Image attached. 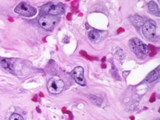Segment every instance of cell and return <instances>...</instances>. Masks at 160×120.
I'll return each mask as SVG.
<instances>
[{
	"label": "cell",
	"mask_w": 160,
	"mask_h": 120,
	"mask_svg": "<svg viewBox=\"0 0 160 120\" xmlns=\"http://www.w3.org/2000/svg\"><path fill=\"white\" fill-rule=\"evenodd\" d=\"M131 22L136 27H140L144 25V20L141 16L138 15H134L129 17Z\"/></svg>",
	"instance_id": "10"
},
{
	"label": "cell",
	"mask_w": 160,
	"mask_h": 120,
	"mask_svg": "<svg viewBox=\"0 0 160 120\" xmlns=\"http://www.w3.org/2000/svg\"><path fill=\"white\" fill-rule=\"evenodd\" d=\"M64 88V82L58 78H51L47 82V89L50 94H57L61 93Z\"/></svg>",
	"instance_id": "5"
},
{
	"label": "cell",
	"mask_w": 160,
	"mask_h": 120,
	"mask_svg": "<svg viewBox=\"0 0 160 120\" xmlns=\"http://www.w3.org/2000/svg\"><path fill=\"white\" fill-rule=\"evenodd\" d=\"M81 55H82L83 56H84V57L87 58L89 60H91V61H92V60H94V59H97V58H92V57H89V56L88 55L86 54V53L84 51H81Z\"/></svg>",
	"instance_id": "14"
},
{
	"label": "cell",
	"mask_w": 160,
	"mask_h": 120,
	"mask_svg": "<svg viewBox=\"0 0 160 120\" xmlns=\"http://www.w3.org/2000/svg\"><path fill=\"white\" fill-rule=\"evenodd\" d=\"M123 32L124 31V30H123V29H122V28H120V29H119V30H117V32H118V33H120V32Z\"/></svg>",
	"instance_id": "17"
},
{
	"label": "cell",
	"mask_w": 160,
	"mask_h": 120,
	"mask_svg": "<svg viewBox=\"0 0 160 120\" xmlns=\"http://www.w3.org/2000/svg\"><path fill=\"white\" fill-rule=\"evenodd\" d=\"M105 60H106V58H103L102 59V62H104V61H105Z\"/></svg>",
	"instance_id": "19"
},
{
	"label": "cell",
	"mask_w": 160,
	"mask_h": 120,
	"mask_svg": "<svg viewBox=\"0 0 160 120\" xmlns=\"http://www.w3.org/2000/svg\"><path fill=\"white\" fill-rule=\"evenodd\" d=\"M0 65L2 66L3 69L5 70H8L9 72H13L14 69L13 66V62L10 59H8V58H1L0 59Z\"/></svg>",
	"instance_id": "8"
},
{
	"label": "cell",
	"mask_w": 160,
	"mask_h": 120,
	"mask_svg": "<svg viewBox=\"0 0 160 120\" xmlns=\"http://www.w3.org/2000/svg\"><path fill=\"white\" fill-rule=\"evenodd\" d=\"M10 120H24L23 117L18 114H13L10 117Z\"/></svg>",
	"instance_id": "13"
},
{
	"label": "cell",
	"mask_w": 160,
	"mask_h": 120,
	"mask_svg": "<svg viewBox=\"0 0 160 120\" xmlns=\"http://www.w3.org/2000/svg\"><path fill=\"white\" fill-rule=\"evenodd\" d=\"M155 94H153V95H152V97H151V98L150 99V102H154V101H155Z\"/></svg>",
	"instance_id": "15"
},
{
	"label": "cell",
	"mask_w": 160,
	"mask_h": 120,
	"mask_svg": "<svg viewBox=\"0 0 160 120\" xmlns=\"http://www.w3.org/2000/svg\"><path fill=\"white\" fill-rule=\"evenodd\" d=\"M37 110H38V112H41V110H39V108H37Z\"/></svg>",
	"instance_id": "20"
},
{
	"label": "cell",
	"mask_w": 160,
	"mask_h": 120,
	"mask_svg": "<svg viewBox=\"0 0 160 120\" xmlns=\"http://www.w3.org/2000/svg\"><path fill=\"white\" fill-rule=\"evenodd\" d=\"M157 23L153 20H148L142 25V33L149 41H155L157 38Z\"/></svg>",
	"instance_id": "2"
},
{
	"label": "cell",
	"mask_w": 160,
	"mask_h": 120,
	"mask_svg": "<svg viewBox=\"0 0 160 120\" xmlns=\"http://www.w3.org/2000/svg\"><path fill=\"white\" fill-rule=\"evenodd\" d=\"M129 46L131 50L137 55L138 58H142V56L148 52V46L139 40L138 38H134L129 41Z\"/></svg>",
	"instance_id": "1"
},
{
	"label": "cell",
	"mask_w": 160,
	"mask_h": 120,
	"mask_svg": "<svg viewBox=\"0 0 160 120\" xmlns=\"http://www.w3.org/2000/svg\"><path fill=\"white\" fill-rule=\"evenodd\" d=\"M42 10L44 13L50 16L60 15L64 12V5L61 2H49L44 5L42 7Z\"/></svg>",
	"instance_id": "3"
},
{
	"label": "cell",
	"mask_w": 160,
	"mask_h": 120,
	"mask_svg": "<svg viewBox=\"0 0 160 120\" xmlns=\"http://www.w3.org/2000/svg\"><path fill=\"white\" fill-rule=\"evenodd\" d=\"M62 110H63L64 113H65V112H66V108H63V109H62Z\"/></svg>",
	"instance_id": "18"
},
{
	"label": "cell",
	"mask_w": 160,
	"mask_h": 120,
	"mask_svg": "<svg viewBox=\"0 0 160 120\" xmlns=\"http://www.w3.org/2000/svg\"><path fill=\"white\" fill-rule=\"evenodd\" d=\"M67 19L69 20V21H71V20H72V14H71V13H69V14H68Z\"/></svg>",
	"instance_id": "16"
},
{
	"label": "cell",
	"mask_w": 160,
	"mask_h": 120,
	"mask_svg": "<svg viewBox=\"0 0 160 120\" xmlns=\"http://www.w3.org/2000/svg\"><path fill=\"white\" fill-rule=\"evenodd\" d=\"M159 77V66H158L157 69H155L154 70H153V71L149 73L148 75L145 78V82H154L156 80L158 79Z\"/></svg>",
	"instance_id": "9"
},
{
	"label": "cell",
	"mask_w": 160,
	"mask_h": 120,
	"mask_svg": "<svg viewBox=\"0 0 160 120\" xmlns=\"http://www.w3.org/2000/svg\"><path fill=\"white\" fill-rule=\"evenodd\" d=\"M84 70L81 66H78V67L75 68L72 71L71 74L76 81L77 83L83 86H86V80L84 79V75H83Z\"/></svg>",
	"instance_id": "7"
},
{
	"label": "cell",
	"mask_w": 160,
	"mask_h": 120,
	"mask_svg": "<svg viewBox=\"0 0 160 120\" xmlns=\"http://www.w3.org/2000/svg\"><path fill=\"white\" fill-rule=\"evenodd\" d=\"M14 11L19 15L26 17L33 16L37 13L36 9L33 7L32 5L25 3V2H22V3L18 4L14 9Z\"/></svg>",
	"instance_id": "4"
},
{
	"label": "cell",
	"mask_w": 160,
	"mask_h": 120,
	"mask_svg": "<svg viewBox=\"0 0 160 120\" xmlns=\"http://www.w3.org/2000/svg\"><path fill=\"white\" fill-rule=\"evenodd\" d=\"M131 119H132V120H134V117H131Z\"/></svg>",
	"instance_id": "21"
},
{
	"label": "cell",
	"mask_w": 160,
	"mask_h": 120,
	"mask_svg": "<svg viewBox=\"0 0 160 120\" xmlns=\"http://www.w3.org/2000/svg\"><path fill=\"white\" fill-rule=\"evenodd\" d=\"M148 7L149 11H150L152 14L159 16V9L158 5H157L154 1H150V2H148Z\"/></svg>",
	"instance_id": "11"
},
{
	"label": "cell",
	"mask_w": 160,
	"mask_h": 120,
	"mask_svg": "<svg viewBox=\"0 0 160 120\" xmlns=\"http://www.w3.org/2000/svg\"><path fill=\"white\" fill-rule=\"evenodd\" d=\"M58 22V18L55 16L46 15L39 18V25L46 30H53Z\"/></svg>",
	"instance_id": "6"
},
{
	"label": "cell",
	"mask_w": 160,
	"mask_h": 120,
	"mask_svg": "<svg viewBox=\"0 0 160 120\" xmlns=\"http://www.w3.org/2000/svg\"><path fill=\"white\" fill-rule=\"evenodd\" d=\"M157 120H159V119H157Z\"/></svg>",
	"instance_id": "23"
},
{
	"label": "cell",
	"mask_w": 160,
	"mask_h": 120,
	"mask_svg": "<svg viewBox=\"0 0 160 120\" xmlns=\"http://www.w3.org/2000/svg\"><path fill=\"white\" fill-rule=\"evenodd\" d=\"M102 67H106V65H102Z\"/></svg>",
	"instance_id": "22"
},
{
	"label": "cell",
	"mask_w": 160,
	"mask_h": 120,
	"mask_svg": "<svg viewBox=\"0 0 160 120\" xmlns=\"http://www.w3.org/2000/svg\"><path fill=\"white\" fill-rule=\"evenodd\" d=\"M88 36L92 41H95V40H97L100 38V35L99 33H97L95 30H91L89 31V33H88Z\"/></svg>",
	"instance_id": "12"
}]
</instances>
